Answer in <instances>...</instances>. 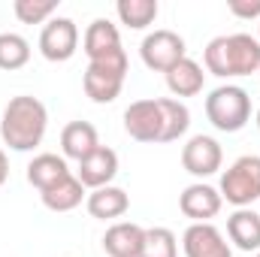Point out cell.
<instances>
[{
    "label": "cell",
    "mask_w": 260,
    "mask_h": 257,
    "mask_svg": "<svg viewBox=\"0 0 260 257\" xmlns=\"http://www.w3.org/2000/svg\"><path fill=\"white\" fill-rule=\"evenodd\" d=\"M49 127V109L30 94H18L6 103L0 115V139L12 151H34Z\"/></svg>",
    "instance_id": "cell-2"
},
{
    "label": "cell",
    "mask_w": 260,
    "mask_h": 257,
    "mask_svg": "<svg viewBox=\"0 0 260 257\" xmlns=\"http://www.w3.org/2000/svg\"><path fill=\"white\" fill-rule=\"evenodd\" d=\"M145 242V227L133 221H118L103 233V251L109 257H139Z\"/></svg>",
    "instance_id": "cell-14"
},
{
    "label": "cell",
    "mask_w": 260,
    "mask_h": 257,
    "mask_svg": "<svg viewBox=\"0 0 260 257\" xmlns=\"http://www.w3.org/2000/svg\"><path fill=\"white\" fill-rule=\"evenodd\" d=\"M221 200H227L236 209H248L260 200V157L257 154H242L236 157L224 176H221Z\"/></svg>",
    "instance_id": "cell-5"
},
{
    "label": "cell",
    "mask_w": 260,
    "mask_h": 257,
    "mask_svg": "<svg viewBox=\"0 0 260 257\" xmlns=\"http://www.w3.org/2000/svg\"><path fill=\"white\" fill-rule=\"evenodd\" d=\"M257 257H260V251H257Z\"/></svg>",
    "instance_id": "cell-28"
},
{
    "label": "cell",
    "mask_w": 260,
    "mask_h": 257,
    "mask_svg": "<svg viewBox=\"0 0 260 257\" xmlns=\"http://www.w3.org/2000/svg\"><path fill=\"white\" fill-rule=\"evenodd\" d=\"M224 164V151H221V142L215 136H206V133H197L185 142L182 148V167L194 176V179H209L221 170Z\"/></svg>",
    "instance_id": "cell-9"
},
{
    "label": "cell",
    "mask_w": 260,
    "mask_h": 257,
    "mask_svg": "<svg viewBox=\"0 0 260 257\" xmlns=\"http://www.w3.org/2000/svg\"><path fill=\"white\" fill-rule=\"evenodd\" d=\"M115 176H118V154L112 148H106V145H100L94 154H88L85 160H79V170H76V179L85 188H91V191L112 185Z\"/></svg>",
    "instance_id": "cell-11"
},
{
    "label": "cell",
    "mask_w": 260,
    "mask_h": 257,
    "mask_svg": "<svg viewBox=\"0 0 260 257\" xmlns=\"http://www.w3.org/2000/svg\"><path fill=\"white\" fill-rule=\"evenodd\" d=\"M164 76H167V88H170L173 97H197L203 91V85H206V73L194 58H182Z\"/></svg>",
    "instance_id": "cell-19"
},
{
    "label": "cell",
    "mask_w": 260,
    "mask_h": 257,
    "mask_svg": "<svg viewBox=\"0 0 260 257\" xmlns=\"http://www.w3.org/2000/svg\"><path fill=\"white\" fill-rule=\"evenodd\" d=\"M191 127V112L176 97L136 100L124 109V130L136 142H176Z\"/></svg>",
    "instance_id": "cell-1"
},
{
    "label": "cell",
    "mask_w": 260,
    "mask_h": 257,
    "mask_svg": "<svg viewBox=\"0 0 260 257\" xmlns=\"http://www.w3.org/2000/svg\"><path fill=\"white\" fill-rule=\"evenodd\" d=\"M85 209L91 218H100V221H115L121 218L130 209V197L124 188H115V185H106V188H97V191L88 194L85 200Z\"/></svg>",
    "instance_id": "cell-16"
},
{
    "label": "cell",
    "mask_w": 260,
    "mask_h": 257,
    "mask_svg": "<svg viewBox=\"0 0 260 257\" xmlns=\"http://www.w3.org/2000/svg\"><path fill=\"white\" fill-rule=\"evenodd\" d=\"M182 248L185 257H233L224 233L215 224H191L182 236Z\"/></svg>",
    "instance_id": "cell-12"
},
{
    "label": "cell",
    "mask_w": 260,
    "mask_h": 257,
    "mask_svg": "<svg viewBox=\"0 0 260 257\" xmlns=\"http://www.w3.org/2000/svg\"><path fill=\"white\" fill-rule=\"evenodd\" d=\"M227 236L239 251H260V215L254 209H236L227 218Z\"/></svg>",
    "instance_id": "cell-17"
},
{
    "label": "cell",
    "mask_w": 260,
    "mask_h": 257,
    "mask_svg": "<svg viewBox=\"0 0 260 257\" xmlns=\"http://www.w3.org/2000/svg\"><path fill=\"white\" fill-rule=\"evenodd\" d=\"M79 49V27L73 18L55 15L52 21H46L43 34H40V55L52 64H64L76 55Z\"/></svg>",
    "instance_id": "cell-8"
},
{
    "label": "cell",
    "mask_w": 260,
    "mask_h": 257,
    "mask_svg": "<svg viewBox=\"0 0 260 257\" xmlns=\"http://www.w3.org/2000/svg\"><path fill=\"white\" fill-rule=\"evenodd\" d=\"M127 52H118V55H109V58H97V61H88L85 70V94L94 100V103H112L121 88H124V79H127Z\"/></svg>",
    "instance_id": "cell-6"
},
{
    "label": "cell",
    "mask_w": 260,
    "mask_h": 257,
    "mask_svg": "<svg viewBox=\"0 0 260 257\" xmlns=\"http://www.w3.org/2000/svg\"><path fill=\"white\" fill-rule=\"evenodd\" d=\"M221 206H224V200H221L218 188H212L206 182H194L179 194V209L194 224H212V218L221 212Z\"/></svg>",
    "instance_id": "cell-10"
},
{
    "label": "cell",
    "mask_w": 260,
    "mask_h": 257,
    "mask_svg": "<svg viewBox=\"0 0 260 257\" xmlns=\"http://www.w3.org/2000/svg\"><path fill=\"white\" fill-rule=\"evenodd\" d=\"M82 46H85L88 61H97V58H109V55L124 52L121 49V34H118V27L109 18H94L88 24V30H85Z\"/></svg>",
    "instance_id": "cell-13"
},
{
    "label": "cell",
    "mask_w": 260,
    "mask_h": 257,
    "mask_svg": "<svg viewBox=\"0 0 260 257\" xmlns=\"http://www.w3.org/2000/svg\"><path fill=\"white\" fill-rule=\"evenodd\" d=\"M100 148V136H97V127L91 121H70L64 130H61V151L70 160H85L88 154H94Z\"/></svg>",
    "instance_id": "cell-15"
},
{
    "label": "cell",
    "mask_w": 260,
    "mask_h": 257,
    "mask_svg": "<svg viewBox=\"0 0 260 257\" xmlns=\"http://www.w3.org/2000/svg\"><path fill=\"white\" fill-rule=\"evenodd\" d=\"M115 12L121 18V24L130 30H145L148 24H154L160 6L157 0H118L115 3Z\"/></svg>",
    "instance_id": "cell-21"
},
{
    "label": "cell",
    "mask_w": 260,
    "mask_h": 257,
    "mask_svg": "<svg viewBox=\"0 0 260 257\" xmlns=\"http://www.w3.org/2000/svg\"><path fill=\"white\" fill-rule=\"evenodd\" d=\"M227 9L236 18H260V0H230Z\"/></svg>",
    "instance_id": "cell-25"
},
{
    "label": "cell",
    "mask_w": 260,
    "mask_h": 257,
    "mask_svg": "<svg viewBox=\"0 0 260 257\" xmlns=\"http://www.w3.org/2000/svg\"><path fill=\"white\" fill-rule=\"evenodd\" d=\"M67 176H70V167H67L64 154L43 151V154H37V157L27 164V182H30L40 194L46 191V188H52V185H58Z\"/></svg>",
    "instance_id": "cell-18"
},
{
    "label": "cell",
    "mask_w": 260,
    "mask_h": 257,
    "mask_svg": "<svg viewBox=\"0 0 260 257\" xmlns=\"http://www.w3.org/2000/svg\"><path fill=\"white\" fill-rule=\"evenodd\" d=\"M139 257H179V242L170 227H148Z\"/></svg>",
    "instance_id": "cell-23"
},
{
    "label": "cell",
    "mask_w": 260,
    "mask_h": 257,
    "mask_svg": "<svg viewBox=\"0 0 260 257\" xmlns=\"http://www.w3.org/2000/svg\"><path fill=\"white\" fill-rule=\"evenodd\" d=\"M257 27H260V24H257Z\"/></svg>",
    "instance_id": "cell-29"
},
{
    "label": "cell",
    "mask_w": 260,
    "mask_h": 257,
    "mask_svg": "<svg viewBox=\"0 0 260 257\" xmlns=\"http://www.w3.org/2000/svg\"><path fill=\"white\" fill-rule=\"evenodd\" d=\"M206 118L221 133H239L251 121V97L239 85H218L206 97Z\"/></svg>",
    "instance_id": "cell-4"
},
{
    "label": "cell",
    "mask_w": 260,
    "mask_h": 257,
    "mask_svg": "<svg viewBox=\"0 0 260 257\" xmlns=\"http://www.w3.org/2000/svg\"><path fill=\"white\" fill-rule=\"evenodd\" d=\"M27 61H30V43L12 30L0 34V70L12 73V70H21Z\"/></svg>",
    "instance_id": "cell-22"
},
{
    "label": "cell",
    "mask_w": 260,
    "mask_h": 257,
    "mask_svg": "<svg viewBox=\"0 0 260 257\" xmlns=\"http://www.w3.org/2000/svg\"><path fill=\"white\" fill-rule=\"evenodd\" d=\"M55 9L58 3L55 0H15L12 3V12L21 24H43V21H52L55 18Z\"/></svg>",
    "instance_id": "cell-24"
},
{
    "label": "cell",
    "mask_w": 260,
    "mask_h": 257,
    "mask_svg": "<svg viewBox=\"0 0 260 257\" xmlns=\"http://www.w3.org/2000/svg\"><path fill=\"white\" fill-rule=\"evenodd\" d=\"M40 200H43V206L49 212H73L76 206H82V200H88V194H85V185L70 173L58 185L46 188V191L40 194Z\"/></svg>",
    "instance_id": "cell-20"
},
{
    "label": "cell",
    "mask_w": 260,
    "mask_h": 257,
    "mask_svg": "<svg viewBox=\"0 0 260 257\" xmlns=\"http://www.w3.org/2000/svg\"><path fill=\"white\" fill-rule=\"evenodd\" d=\"M6 179H9V160H6V151L0 148V188L6 185Z\"/></svg>",
    "instance_id": "cell-26"
},
{
    "label": "cell",
    "mask_w": 260,
    "mask_h": 257,
    "mask_svg": "<svg viewBox=\"0 0 260 257\" xmlns=\"http://www.w3.org/2000/svg\"><path fill=\"white\" fill-rule=\"evenodd\" d=\"M139 58H142V64L148 67V70L167 73V70H173V67L179 64L182 58H188V49H185V40H182L176 30L160 27V30H151V34L142 40Z\"/></svg>",
    "instance_id": "cell-7"
},
{
    "label": "cell",
    "mask_w": 260,
    "mask_h": 257,
    "mask_svg": "<svg viewBox=\"0 0 260 257\" xmlns=\"http://www.w3.org/2000/svg\"><path fill=\"white\" fill-rule=\"evenodd\" d=\"M206 73L218 79H236L260 73V40L251 34H224L215 37L203 52Z\"/></svg>",
    "instance_id": "cell-3"
},
{
    "label": "cell",
    "mask_w": 260,
    "mask_h": 257,
    "mask_svg": "<svg viewBox=\"0 0 260 257\" xmlns=\"http://www.w3.org/2000/svg\"><path fill=\"white\" fill-rule=\"evenodd\" d=\"M257 130H260V109H257Z\"/></svg>",
    "instance_id": "cell-27"
}]
</instances>
